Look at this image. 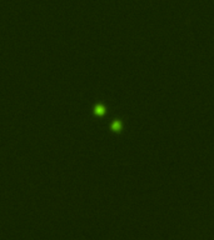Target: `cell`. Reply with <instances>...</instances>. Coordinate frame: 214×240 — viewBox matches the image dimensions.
Returning a JSON list of instances; mask_svg holds the SVG:
<instances>
[{"instance_id": "1", "label": "cell", "mask_w": 214, "mask_h": 240, "mask_svg": "<svg viewBox=\"0 0 214 240\" xmlns=\"http://www.w3.org/2000/svg\"><path fill=\"white\" fill-rule=\"evenodd\" d=\"M111 128H113V130H115V131H120L122 130V123L120 121H114L113 124H111Z\"/></svg>"}, {"instance_id": "2", "label": "cell", "mask_w": 214, "mask_h": 240, "mask_svg": "<svg viewBox=\"0 0 214 240\" xmlns=\"http://www.w3.org/2000/svg\"><path fill=\"white\" fill-rule=\"evenodd\" d=\"M104 113H105L104 106H98V108H96V114H104Z\"/></svg>"}]
</instances>
